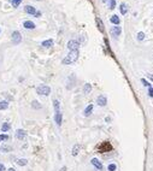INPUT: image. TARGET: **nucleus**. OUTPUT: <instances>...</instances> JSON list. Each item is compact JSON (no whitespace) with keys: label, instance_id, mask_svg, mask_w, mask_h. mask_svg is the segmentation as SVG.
Masks as SVG:
<instances>
[{"label":"nucleus","instance_id":"nucleus-1","mask_svg":"<svg viewBox=\"0 0 153 171\" xmlns=\"http://www.w3.org/2000/svg\"><path fill=\"white\" fill-rule=\"evenodd\" d=\"M79 56H80L79 50H77V51H70L69 54L63 59V64H65V65H69V64L75 63L76 60L79 59Z\"/></svg>","mask_w":153,"mask_h":171},{"label":"nucleus","instance_id":"nucleus-2","mask_svg":"<svg viewBox=\"0 0 153 171\" xmlns=\"http://www.w3.org/2000/svg\"><path fill=\"white\" fill-rule=\"evenodd\" d=\"M36 93L39 94V95H50V93H51V88L48 86H46V84H40L39 87H36Z\"/></svg>","mask_w":153,"mask_h":171},{"label":"nucleus","instance_id":"nucleus-3","mask_svg":"<svg viewBox=\"0 0 153 171\" xmlns=\"http://www.w3.org/2000/svg\"><path fill=\"white\" fill-rule=\"evenodd\" d=\"M11 41L13 45H19L22 42V34L18 30H15L11 34Z\"/></svg>","mask_w":153,"mask_h":171},{"label":"nucleus","instance_id":"nucleus-4","mask_svg":"<svg viewBox=\"0 0 153 171\" xmlns=\"http://www.w3.org/2000/svg\"><path fill=\"white\" fill-rule=\"evenodd\" d=\"M15 137L19 141H23L25 137H27V131L24 129H17L16 133H15Z\"/></svg>","mask_w":153,"mask_h":171},{"label":"nucleus","instance_id":"nucleus-5","mask_svg":"<svg viewBox=\"0 0 153 171\" xmlns=\"http://www.w3.org/2000/svg\"><path fill=\"white\" fill-rule=\"evenodd\" d=\"M66 46H68V48L70 51H77L79 47H80V42L77 40H70Z\"/></svg>","mask_w":153,"mask_h":171},{"label":"nucleus","instance_id":"nucleus-6","mask_svg":"<svg viewBox=\"0 0 153 171\" xmlns=\"http://www.w3.org/2000/svg\"><path fill=\"white\" fill-rule=\"evenodd\" d=\"M112 150V146H111L110 142H107V141H105V142L101 145V146H99V152L100 153H105V152H109Z\"/></svg>","mask_w":153,"mask_h":171},{"label":"nucleus","instance_id":"nucleus-7","mask_svg":"<svg viewBox=\"0 0 153 171\" xmlns=\"http://www.w3.org/2000/svg\"><path fill=\"white\" fill-rule=\"evenodd\" d=\"M91 163H92V165L94 168H95L97 170H99V171H101L103 170V163L99 160V159H97V158H93L92 160H91Z\"/></svg>","mask_w":153,"mask_h":171},{"label":"nucleus","instance_id":"nucleus-8","mask_svg":"<svg viewBox=\"0 0 153 171\" xmlns=\"http://www.w3.org/2000/svg\"><path fill=\"white\" fill-rule=\"evenodd\" d=\"M54 122L57 123L58 127L62 125V123H63V113L60 111H58V112H56V113H54Z\"/></svg>","mask_w":153,"mask_h":171},{"label":"nucleus","instance_id":"nucleus-9","mask_svg":"<svg viewBox=\"0 0 153 171\" xmlns=\"http://www.w3.org/2000/svg\"><path fill=\"white\" fill-rule=\"evenodd\" d=\"M97 104H98L99 106H101V107L106 106V104H107V99H106V97H105V95H99V97L97 98Z\"/></svg>","mask_w":153,"mask_h":171},{"label":"nucleus","instance_id":"nucleus-10","mask_svg":"<svg viewBox=\"0 0 153 171\" xmlns=\"http://www.w3.org/2000/svg\"><path fill=\"white\" fill-rule=\"evenodd\" d=\"M121 33H122V28H121L119 25H116V27H112V28H111V35H112V36L117 38Z\"/></svg>","mask_w":153,"mask_h":171},{"label":"nucleus","instance_id":"nucleus-11","mask_svg":"<svg viewBox=\"0 0 153 171\" xmlns=\"http://www.w3.org/2000/svg\"><path fill=\"white\" fill-rule=\"evenodd\" d=\"M0 152L1 153H9V152H12V146L7 145V144H4L0 147Z\"/></svg>","mask_w":153,"mask_h":171},{"label":"nucleus","instance_id":"nucleus-12","mask_svg":"<svg viewBox=\"0 0 153 171\" xmlns=\"http://www.w3.org/2000/svg\"><path fill=\"white\" fill-rule=\"evenodd\" d=\"M95 22H97V25H98L99 32H100V33H105V28H104V23H103V21L100 19L99 17H97V18H95Z\"/></svg>","mask_w":153,"mask_h":171},{"label":"nucleus","instance_id":"nucleus-13","mask_svg":"<svg viewBox=\"0 0 153 171\" xmlns=\"http://www.w3.org/2000/svg\"><path fill=\"white\" fill-rule=\"evenodd\" d=\"M93 109H94L93 104H89V105H88L87 107L85 109V111H83V115H85L86 117H89V116L92 115V112H93Z\"/></svg>","mask_w":153,"mask_h":171},{"label":"nucleus","instance_id":"nucleus-14","mask_svg":"<svg viewBox=\"0 0 153 171\" xmlns=\"http://www.w3.org/2000/svg\"><path fill=\"white\" fill-rule=\"evenodd\" d=\"M24 11L28 15H35L36 13V9H35L34 6H32V5H27V6L24 7Z\"/></svg>","mask_w":153,"mask_h":171},{"label":"nucleus","instance_id":"nucleus-15","mask_svg":"<svg viewBox=\"0 0 153 171\" xmlns=\"http://www.w3.org/2000/svg\"><path fill=\"white\" fill-rule=\"evenodd\" d=\"M53 44H54V41L52 40V39H48V40L42 41V44H41V46L45 47V48H50V47L53 46Z\"/></svg>","mask_w":153,"mask_h":171},{"label":"nucleus","instance_id":"nucleus-16","mask_svg":"<svg viewBox=\"0 0 153 171\" xmlns=\"http://www.w3.org/2000/svg\"><path fill=\"white\" fill-rule=\"evenodd\" d=\"M23 27L25 29H29V30H32V29H35V23L32 22V21H25L23 23Z\"/></svg>","mask_w":153,"mask_h":171},{"label":"nucleus","instance_id":"nucleus-17","mask_svg":"<svg viewBox=\"0 0 153 171\" xmlns=\"http://www.w3.org/2000/svg\"><path fill=\"white\" fill-rule=\"evenodd\" d=\"M0 129H1V131L5 134V133L10 131V129H11V124H10L9 122H4L3 124H1V128H0Z\"/></svg>","mask_w":153,"mask_h":171},{"label":"nucleus","instance_id":"nucleus-18","mask_svg":"<svg viewBox=\"0 0 153 171\" xmlns=\"http://www.w3.org/2000/svg\"><path fill=\"white\" fill-rule=\"evenodd\" d=\"M111 23L115 25H119V23H121V19H119V17L117 16V15H113V16H111V18H110Z\"/></svg>","mask_w":153,"mask_h":171},{"label":"nucleus","instance_id":"nucleus-19","mask_svg":"<svg viewBox=\"0 0 153 171\" xmlns=\"http://www.w3.org/2000/svg\"><path fill=\"white\" fill-rule=\"evenodd\" d=\"M17 165H19V166H25V165L28 164V159L25 158H19V159H17L16 160Z\"/></svg>","mask_w":153,"mask_h":171},{"label":"nucleus","instance_id":"nucleus-20","mask_svg":"<svg viewBox=\"0 0 153 171\" xmlns=\"http://www.w3.org/2000/svg\"><path fill=\"white\" fill-rule=\"evenodd\" d=\"M80 150H81V146L77 144V145H75L74 147H72V150H71V154L74 156V157H76L79 154V152H80Z\"/></svg>","mask_w":153,"mask_h":171},{"label":"nucleus","instance_id":"nucleus-21","mask_svg":"<svg viewBox=\"0 0 153 171\" xmlns=\"http://www.w3.org/2000/svg\"><path fill=\"white\" fill-rule=\"evenodd\" d=\"M7 109H9V101L1 100V101H0V111H4V110H7Z\"/></svg>","mask_w":153,"mask_h":171},{"label":"nucleus","instance_id":"nucleus-22","mask_svg":"<svg viewBox=\"0 0 153 171\" xmlns=\"http://www.w3.org/2000/svg\"><path fill=\"white\" fill-rule=\"evenodd\" d=\"M32 107L34 110H40L42 106H41V104L38 101V100H33V101H32Z\"/></svg>","mask_w":153,"mask_h":171},{"label":"nucleus","instance_id":"nucleus-23","mask_svg":"<svg viewBox=\"0 0 153 171\" xmlns=\"http://www.w3.org/2000/svg\"><path fill=\"white\" fill-rule=\"evenodd\" d=\"M119 11H121L122 15H125V13L128 12V7H127V5H125L124 3H122V4L119 5Z\"/></svg>","mask_w":153,"mask_h":171},{"label":"nucleus","instance_id":"nucleus-24","mask_svg":"<svg viewBox=\"0 0 153 171\" xmlns=\"http://www.w3.org/2000/svg\"><path fill=\"white\" fill-rule=\"evenodd\" d=\"M91 91H92V84H91V83H86V84L83 86V93H85V94H89Z\"/></svg>","mask_w":153,"mask_h":171},{"label":"nucleus","instance_id":"nucleus-25","mask_svg":"<svg viewBox=\"0 0 153 171\" xmlns=\"http://www.w3.org/2000/svg\"><path fill=\"white\" fill-rule=\"evenodd\" d=\"M53 107H54V111L56 112H58V111H60L59 110V107H60V104H59V101H58V100H53Z\"/></svg>","mask_w":153,"mask_h":171},{"label":"nucleus","instance_id":"nucleus-26","mask_svg":"<svg viewBox=\"0 0 153 171\" xmlns=\"http://www.w3.org/2000/svg\"><path fill=\"white\" fill-rule=\"evenodd\" d=\"M10 139L9 134H0V142H4V141H7Z\"/></svg>","mask_w":153,"mask_h":171},{"label":"nucleus","instance_id":"nucleus-27","mask_svg":"<svg viewBox=\"0 0 153 171\" xmlns=\"http://www.w3.org/2000/svg\"><path fill=\"white\" fill-rule=\"evenodd\" d=\"M10 3L12 4L13 7H17V6H18V5L22 3V0H10Z\"/></svg>","mask_w":153,"mask_h":171},{"label":"nucleus","instance_id":"nucleus-28","mask_svg":"<svg viewBox=\"0 0 153 171\" xmlns=\"http://www.w3.org/2000/svg\"><path fill=\"white\" fill-rule=\"evenodd\" d=\"M109 7H110V10H113L116 7V1H115V0H109Z\"/></svg>","mask_w":153,"mask_h":171},{"label":"nucleus","instance_id":"nucleus-29","mask_svg":"<svg viewBox=\"0 0 153 171\" xmlns=\"http://www.w3.org/2000/svg\"><path fill=\"white\" fill-rule=\"evenodd\" d=\"M145 39V33L144 32H139L138 33V40L139 41H142Z\"/></svg>","mask_w":153,"mask_h":171},{"label":"nucleus","instance_id":"nucleus-30","mask_svg":"<svg viewBox=\"0 0 153 171\" xmlns=\"http://www.w3.org/2000/svg\"><path fill=\"white\" fill-rule=\"evenodd\" d=\"M116 169H117V165L116 164H110L109 166H107L109 171H116Z\"/></svg>","mask_w":153,"mask_h":171},{"label":"nucleus","instance_id":"nucleus-31","mask_svg":"<svg viewBox=\"0 0 153 171\" xmlns=\"http://www.w3.org/2000/svg\"><path fill=\"white\" fill-rule=\"evenodd\" d=\"M141 82H142V83H144V86H146L147 88H148V87H151V83H150V82H147L145 78H141Z\"/></svg>","mask_w":153,"mask_h":171},{"label":"nucleus","instance_id":"nucleus-32","mask_svg":"<svg viewBox=\"0 0 153 171\" xmlns=\"http://www.w3.org/2000/svg\"><path fill=\"white\" fill-rule=\"evenodd\" d=\"M148 95H150L151 98H153V88H152V86L148 87Z\"/></svg>","mask_w":153,"mask_h":171},{"label":"nucleus","instance_id":"nucleus-33","mask_svg":"<svg viewBox=\"0 0 153 171\" xmlns=\"http://www.w3.org/2000/svg\"><path fill=\"white\" fill-rule=\"evenodd\" d=\"M0 171H5V165L0 163Z\"/></svg>","mask_w":153,"mask_h":171},{"label":"nucleus","instance_id":"nucleus-34","mask_svg":"<svg viewBox=\"0 0 153 171\" xmlns=\"http://www.w3.org/2000/svg\"><path fill=\"white\" fill-rule=\"evenodd\" d=\"M147 77H148L150 80H152V81H153V75H152V74H147Z\"/></svg>","mask_w":153,"mask_h":171},{"label":"nucleus","instance_id":"nucleus-35","mask_svg":"<svg viewBox=\"0 0 153 171\" xmlns=\"http://www.w3.org/2000/svg\"><path fill=\"white\" fill-rule=\"evenodd\" d=\"M34 16H36V17H40V16H41V12H39V11H38V12H36V13H35Z\"/></svg>","mask_w":153,"mask_h":171},{"label":"nucleus","instance_id":"nucleus-36","mask_svg":"<svg viewBox=\"0 0 153 171\" xmlns=\"http://www.w3.org/2000/svg\"><path fill=\"white\" fill-rule=\"evenodd\" d=\"M7 171H16V169H13V168H10V169H7Z\"/></svg>","mask_w":153,"mask_h":171},{"label":"nucleus","instance_id":"nucleus-37","mask_svg":"<svg viewBox=\"0 0 153 171\" xmlns=\"http://www.w3.org/2000/svg\"><path fill=\"white\" fill-rule=\"evenodd\" d=\"M60 171H66V168H65V166H63V168L60 169Z\"/></svg>","mask_w":153,"mask_h":171},{"label":"nucleus","instance_id":"nucleus-38","mask_svg":"<svg viewBox=\"0 0 153 171\" xmlns=\"http://www.w3.org/2000/svg\"><path fill=\"white\" fill-rule=\"evenodd\" d=\"M0 32H1V28H0Z\"/></svg>","mask_w":153,"mask_h":171}]
</instances>
